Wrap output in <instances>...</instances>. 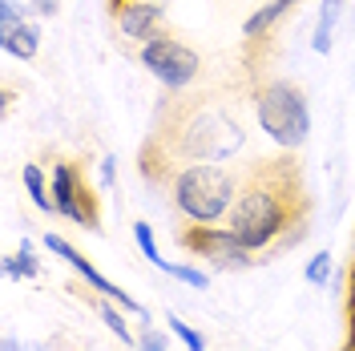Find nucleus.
Segmentation results:
<instances>
[{"instance_id":"412c9836","label":"nucleus","mask_w":355,"mask_h":351,"mask_svg":"<svg viewBox=\"0 0 355 351\" xmlns=\"http://www.w3.org/2000/svg\"><path fill=\"white\" fill-rule=\"evenodd\" d=\"M137 351H170V348H166V335L146 323V327H141V335H137Z\"/></svg>"},{"instance_id":"9b49d317","label":"nucleus","mask_w":355,"mask_h":351,"mask_svg":"<svg viewBox=\"0 0 355 351\" xmlns=\"http://www.w3.org/2000/svg\"><path fill=\"white\" fill-rule=\"evenodd\" d=\"M339 17H343V0H319V17H315V33H311V49H315L319 57L331 53Z\"/></svg>"},{"instance_id":"39448f33","label":"nucleus","mask_w":355,"mask_h":351,"mask_svg":"<svg viewBox=\"0 0 355 351\" xmlns=\"http://www.w3.org/2000/svg\"><path fill=\"white\" fill-rule=\"evenodd\" d=\"M182 142H186V154L202 157V162L206 157H230V154H239V146H243V130L230 117H222V113L202 110L186 121Z\"/></svg>"},{"instance_id":"bb28decb","label":"nucleus","mask_w":355,"mask_h":351,"mask_svg":"<svg viewBox=\"0 0 355 351\" xmlns=\"http://www.w3.org/2000/svg\"><path fill=\"white\" fill-rule=\"evenodd\" d=\"M352 255H355V239H352Z\"/></svg>"},{"instance_id":"ddd939ff","label":"nucleus","mask_w":355,"mask_h":351,"mask_svg":"<svg viewBox=\"0 0 355 351\" xmlns=\"http://www.w3.org/2000/svg\"><path fill=\"white\" fill-rule=\"evenodd\" d=\"M4 279H37L41 275V259H37V246L24 239L21 246H17V255H8L4 259Z\"/></svg>"},{"instance_id":"f3484780","label":"nucleus","mask_w":355,"mask_h":351,"mask_svg":"<svg viewBox=\"0 0 355 351\" xmlns=\"http://www.w3.org/2000/svg\"><path fill=\"white\" fill-rule=\"evenodd\" d=\"M331 271H335L331 250H319L315 259H307V266H303V279H307L311 286H327V283H331Z\"/></svg>"},{"instance_id":"b1692460","label":"nucleus","mask_w":355,"mask_h":351,"mask_svg":"<svg viewBox=\"0 0 355 351\" xmlns=\"http://www.w3.org/2000/svg\"><path fill=\"white\" fill-rule=\"evenodd\" d=\"M355 307V266H352V275H347V311Z\"/></svg>"},{"instance_id":"f257e3e1","label":"nucleus","mask_w":355,"mask_h":351,"mask_svg":"<svg viewBox=\"0 0 355 351\" xmlns=\"http://www.w3.org/2000/svg\"><path fill=\"white\" fill-rule=\"evenodd\" d=\"M226 226L234 230V239L243 242L250 255L270 250L287 234V226H295L291 194L283 186H270V182H250V186L239 190V202L226 214Z\"/></svg>"},{"instance_id":"a211bd4d","label":"nucleus","mask_w":355,"mask_h":351,"mask_svg":"<svg viewBox=\"0 0 355 351\" xmlns=\"http://www.w3.org/2000/svg\"><path fill=\"white\" fill-rule=\"evenodd\" d=\"M133 242H137L141 259L150 266L162 263V250H157V239H154V226H150V222H133Z\"/></svg>"},{"instance_id":"0eeeda50","label":"nucleus","mask_w":355,"mask_h":351,"mask_svg":"<svg viewBox=\"0 0 355 351\" xmlns=\"http://www.w3.org/2000/svg\"><path fill=\"white\" fill-rule=\"evenodd\" d=\"M44 250H53V255H57L61 263L73 266V271H77V275H81V279H85V283L93 286V291H97V299H110V303H117V307H125V311H130L133 319L150 323V311L141 307V303H137L133 295H125L121 286H113L110 279H105V275H101L97 266L89 263V259H85V255H81V250H77V246H73L69 239H61L57 230H49V234H44Z\"/></svg>"},{"instance_id":"1a4fd4ad","label":"nucleus","mask_w":355,"mask_h":351,"mask_svg":"<svg viewBox=\"0 0 355 351\" xmlns=\"http://www.w3.org/2000/svg\"><path fill=\"white\" fill-rule=\"evenodd\" d=\"M113 17H117V33L125 41L146 44V41H154V37H162L166 8H162V0H125V4L113 8Z\"/></svg>"},{"instance_id":"423d86ee","label":"nucleus","mask_w":355,"mask_h":351,"mask_svg":"<svg viewBox=\"0 0 355 351\" xmlns=\"http://www.w3.org/2000/svg\"><path fill=\"white\" fill-rule=\"evenodd\" d=\"M182 242H186L198 259H206L214 271H246V266H254V255L234 239V230H230L226 222H222V226L218 222H214V226H190V234H182Z\"/></svg>"},{"instance_id":"7ed1b4c3","label":"nucleus","mask_w":355,"mask_h":351,"mask_svg":"<svg viewBox=\"0 0 355 351\" xmlns=\"http://www.w3.org/2000/svg\"><path fill=\"white\" fill-rule=\"evenodd\" d=\"M254 121L279 150H299L311 137V105L307 97L287 81H270L254 93Z\"/></svg>"},{"instance_id":"9d476101","label":"nucleus","mask_w":355,"mask_h":351,"mask_svg":"<svg viewBox=\"0 0 355 351\" xmlns=\"http://www.w3.org/2000/svg\"><path fill=\"white\" fill-rule=\"evenodd\" d=\"M0 49H4L8 57H17V61H33V57L41 53V24L24 21V24H17L12 33H0Z\"/></svg>"},{"instance_id":"20e7f679","label":"nucleus","mask_w":355,"mask_h":351,"mask_svg":"<svg viewBox=\"0 0 355 351\" xmlns=\"http://www.w3.org/2000/svg\"><path fill=\"white\" fill-rule=\"evenodd\" d=\"M141 65H146V73L150 77H157V85L166 89H186L194 85V77H198V53L194 49H186L182 41H174V37H154V41L141 44Z\"/></svg>"},{"instance_id":"f03ea898","label":"nucleus","mask_w":355,"mask_h":351,"mask_svg":"<svg viewBox=\"0 0 355 351\" xmlns=\"http://www.w3.org/2000/svg\"><path fill=\"white\" fill-rule=\"evenodd\" d=\"M239 182L230 170L210 166V162H194V166H182L170 182V198H174L178 214L194 226H214L226 222V214L234 210L239 202Z\"/></svg>"},{"instance_id":"5701e85b","label":"nucleus","mask_w":355,"mask_h":351,"mask_svg":"<svg viewBox=\"0 0 355 351\" xmlns=\"http://www.w3.org/2000/svg\"><path fill=\"white\" fill-rule=\"evenodd\" d=\"M57 8H61L57 0H28V12H33V17H53Z\"/></svg>"},{"instance_id":"f8f14e48","label":"nucleus","mask_w":355,"mask_h":351,"mask_svg":"<svg viewBox=\"0 0 355 351\" xmlns=\"http://www.w3.org/2000/svg\"><path fill=\"white\" fill-rule=\"evenodd\" d=\"M295 4H299V0H270V4H263V8H254V12L243 21V37H246V41H259V37H266V33L283 21Z\"/></svg>"},{"instance_id":"4468645a","label":"nucleus","mask_w":355,"mask_h":351,"mask_svg":"<svg viewBox=\"0 0 355 351\" xmlns=\"http://www.w3.org/2000/svg\"><path fill=\"white\" fill-rule=\"evenodd\" d=\"M24 190H28V202H33L37 210L57 214V210H53V182L44 178V170L37 166V162H28V166H24Z\"/></svg>"},{"instance_id":"aec40b11","label":"nucleus","mask_w":355,"mask_h":351,"mask_svg":"<svg viewBox=\"0 0 355 351\" xmlns=\"http://www.w3.org/2000/svg\"><path fill=\"white\" fill-rule=\"evenodd\" d=\"M24 21H28V8L21 0H0V33H12Z\"/></svg>"},{"instance_id":"a878e982","label":"nucleus","mask_w":355,"mask_h":351,"mask_svg":"<svg viewBox=\"0 0 355 351\" xmlns=\"http://www.w3.org/2000/svg\"><path fill=\"white\" fill-rule=\"evenodd\" d=\"M347 351H355V307H352V335H347Z\"/></svg>"},{"instance_id":"6e6552de","label":"nucleus","mask_w":355,"mask_h":351,"mask_svg":"<svg viewBox=\"0 0 355 351\" xmlns=\"http://www.w3.org/2000/svg\"><path fill=\"white\" fill-rule=\"evenodd\" d=\"M49 182H53V210L69 222H81L89 230H97V206H93V194H85L81 174L69 162H57Z\"/></svg>"},{"instance_id":"2eb2a0df","label":"nucleus","mask_w":355,"mask_h":351,"mask_svg":"<svg viewBox=\"0 0 355 351\" xmlns=\"http://www.w3.org/2000/svg\"><path fill=\"white\" fill-rule=\"evenodd\" d=\"M97 315H101V323H105L125 348H137V335H133V327L125 323V315H130L125 307H117V303H110V299H97Z\"/></svg>"},{"instance_id":"dca6fc26","label":"nucleus","mask_w":355,"mask_h":351,"mask_svg":"<svg viewBox=\"0 0 355 351\" xmlns=\"http://www.w3.org/2000/svg\"><path fill=\"white\" fill-rule=\"evenodd\" d=\"M157 271H162V275H170V279H178V283L194 286V291H206V286H210V275H206L202 266H194V263H170V259H162Z\"/></svg>"},{"instance_id":"6ab92c4d","label":"nucleus","mask_w":355,"mask_h":351,"mask_svg":"<svg viewBox=\"0 0 355 351\" xmlns=\"http://www.w3.org/2000/svg\"><path fill=\"white\" fill-rule=\"evenodd\" d=\"M166 327H170V335H178L182 343H186V351H206V339H202V331H194L186 319H178V315H166Z\"/></svg>"},{"instance_id":"4be33fe9","label":"nucleus","mask_w":355,"mask_h":351,"mask_svg":"<svg viewBox=\"0 0 355 351\" xmlns=\"http://www.w3.org/2000/svg\"><path fill=\"white\" fill-rule=\"evenodd\" d=\"M97 182H101V190H113V182H117V157H101L97 162Z\"/></svg>"},{"instance_id":"393cba45","label":"nucleus","mask_w":355,"mask_h":351,"mask_svg":"<svg viewBox=\"0 0 355 351\" xmlns=\"http://www.w3.org/2000/svg\"><path fill=\"white\" fill-rule=\"evenodd\" d=\"M0 351H24L21 339H12V335H4V343H0Z\"/></svg>"}]
</instances>
